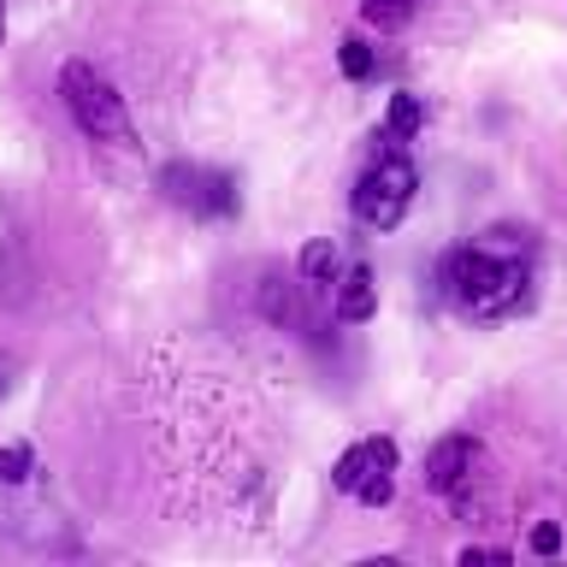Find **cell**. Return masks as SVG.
<instances>
[{
	"label": "cell",
	"mask_w": 567,
	"mask_h": 567,
	"mask_svg": "<svg viewBox=\"0 0 567 567\" xmlns=\"http://www.w3.org/2000/svg\"><path fill=\"white\" fill-rule=\"evenodd\" d=\"M532 248L526 230L514 225H496L485 237L461 243L443 255L437 266V284H443V301L461 313V319H514L532 308Z\"/></svg>",
	"instance_id": "6da1fadb"
},
{
	"label": "cell",
	"mask_w": 567,
	"mask_h": 567,
	"mask_svg": "<svg viewBox=\"0 0 567 567\" xmlns=\"http://www.w3.org/2000/svg\"><path fill=\"white\" fill-rule=\"evenodd\" d=\"M414 189H420L414 159L390 148V154H379L361 177H354L349 213H354V219H361L367 230H396V225L408 219V207H414Z\"/></svg>",
	"instance_id": "7a4b0ae2"
},
{
	"label": "cell",
	"mask_w": 567,
	"mask_h": 567,
	"mask_svg": "<svg viewBox=\"0 0 567 567\" xmlns=\"http://www.w3.org/2000/svg\"><path fill=\"white\" fill-rule=\"evenodd\" d=\"M60 95H65V113L78 118L83 136L95 142H124L131 136V113H124V95L113 89L106 71H95L89 60H71L60 71Z\"/></svg>",
	"instance_id": "3957f363"
},
{
	"label": "cell",
	"mask_w": 567,
	"mask_h": 567,
	"mask_svg": "<svg viewBox=\"0 0 567 567\" xmlns=\"http://www.w3.org/2000/svg\"><path fill=\"white\" fill-rule=\"evenodd\" d=\"M154 184L172 207H184L189 219H237V207H243L237 177L219 172V166H202V159H172V166H159Z\"/></svg>",
	"instance_id": "277c9868"
},
{
	"label": "cell",
	"mask_w": 567,
	"mask_h": 567,
	"mask_svg": "<svg viewBox=\"0 0 567 567\" xmlns=\"http://www.w3.org/2000/svg\"><path fill=\"white\" fill-rule=\"evenodd\" d=\"M331 485L343 496H354L361 508H384L390 496H396V443L390 437L349 443V450L337 455V467H331Z\"/></svg>",
	"instance_id": "5b68a950"
},
{
	"label": "cell",
	"mask_w": 567,
	"mask_h": 567,
	"mask_svg": "<svg viewBox=\"0 0 567 567\" xmlns=\"http://www.w3.org/2000/svg\"><path fill=\"white\" fill-rule=\"evenodd\" d=\"M473 461H478V450H473V437H437L432 443V455H425V491H437V496H455L461 485L473 478Z\"/></svg>",
	"instance_id": "8992f818"
},
{
	"label": "cell",
	"mask_w": 567,
	"mask_h": 567,
	"mask_svg": "<svg viewBox=\"0 0 567 567\" xmlns=\"http://www.w3.org/2000/svg\"><path fill=\"white\" fill-rule=\"evenodd\" d=\"M331 313L343 326H367L379 313V278H372V266H343V278L331 290Z\"/></svg>",
	"instance_id": "52a82bcc"
},
{
	"label": "cell",
	"mask_w": 567,
	"mask_h": 567,
	"mask_svg": "<svg viewBox=\"0 0 567 567\" xmlns=\"http://www.w3.org/2000/svg\"><path fill=\"white\" fill-rule=\"evenodd\" d=\"M337 278H343V248H337L331 237H313L308 248H301V284H308V290H319V296L331 301Z\"/></svg>",
	"instance_id": "ba28073f"
},
{
	"label": "cell",
	"mask_w": 567,
	"mask_h": 567,
	"mask_svg": "<svg viewBox=\"0 0 567 567\" xmlns=\"http://www.w3.org/2000/svg\"><path fill=\"white\" fill-rule=\"evenodd\" d=\"M260 313L272 319V326H308V313H301V284L272 272L260 284Z\"/></svg>",
	"instance_id": "9c48e42d"
},
{
	"label": "cell",
	"mask_w": 567,
	"mask_h": 567,
	"mask_svg": "<svg viewBox=\"0 0 567 567\" xmlns=\"http://www.w3.org/2000/svg\"><path fill=\"white\" fill-rule=\"evenodd\" d=\"M425 131V101L420 95H390V113H384V142H408Z\"/></svg>",
	"instance_id": "30bf717a"
},
{
	"label": "cell",
	"mask_w": 567,
	"mask_h": 567,
	"mask_svg": "<svg viewBox=\"0 0 567 567\" xmlns=\"http://www.w3.org/2000/svg\"><path fill=\"white\" fill-rule=\"evenodd\" d=\"M414 7H420V0H361V18H367V24H379V30H396V24L414 18Z\"/></svg>",
	"instance_id": "8fae6325"
},
{
	"label": "cell",
	"mask_w": 567,
	"mask_h": 567,
	"mask_svg": "<svg viewBox=\"0 0 567 567\" xmlns=\"http://www.w3.org/2000/svg\"><path fill=\"white\" fill-rule=\"evenodd\" d=\"M337 65H343L349 83H367V78H372V48L361 42V35H349V42L337 48Z\"/></svg>",
	"instance_id": "7c38bea8"
},
{
	"label": "cell",
	"mask_w": 567,
	"mask_h": 567,
	"mask_svg": "<svg viewBox=\"0 0 567 567\" xmlns=\"http://www.w3.org/2000/svg\"><path fill=\"white\" fill-rule=\"evenodd\" d=\"M30 473H35L30 443H7V450H0V485H24Z\"/></svg>",
	"instance_id": "4fadbf2b"
},
{
	"label": "cell",
	"mask_w": 567,
	"mask_h": 567,
	"mask_svg": "<svg viewBox=\"0 0 567 567\" xmlns=\"http://www.w3.org/2000/svg\"><path fill=\"white\" fill-rule=\"evenodd\" d=\"M532 549H538V556H556V549H561V532H556V526H538V532H532Z\"/></svg>",
	"instance_id": "5bb4252c"
},
{
	"label": "cell",
	"mask_w": 567,
	"mask_h": 567,
	"mask_svg": "<svg viewBox=\"0 0 567 567\" xmlns=\"http://www.w3.org/2000/svg\"><path fill=\"white\" fill-rule=\"evenodd\" d=\"M7 372H12V367H7V361H0V396H7V384H12V379H7Z\"/></svg>",
	"instance_id": "9a60e30c"
},
{
	"label": "cell",
	"mask_w": 567,
	"mask_h": 567,
	"mask_svg": "<svg viewBox=\"0 0 567 567\" xmlns=\"http://www.w3.org/2000/svg\"><path fill=\"white\" fill-rule=\"evenodd\" d=\"M0 35H7V12H0Z\"/></svg>",
	"instance_id": "2e32d148"
}]
</instances>
